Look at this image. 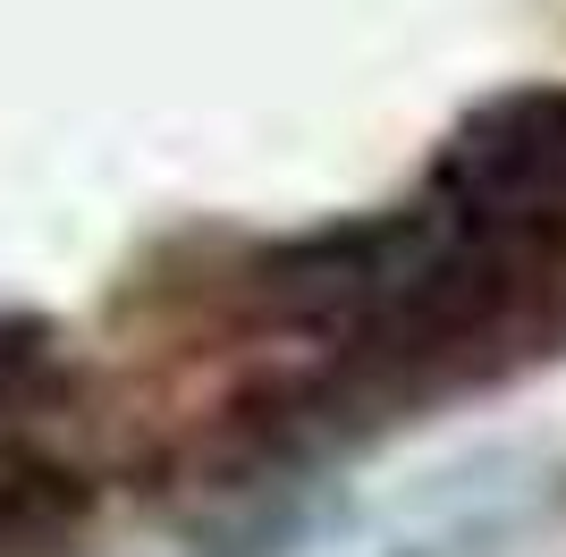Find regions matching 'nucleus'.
Here are the masks:
<instances>
[{"instance_id":"1","label":"nucleus","mask_w":566,"mask_h":557,"mask_svg":"<svg viewBox=\"0 0 566 557\" xmlns=\"http://www.w3.org/2000/svg\"><path fill=\"white\" fill-rule=\"evenodd\" d=\"M431 203L524 271L566 254V93H499L431 169Z\"/></svg>"}]
</instances>
